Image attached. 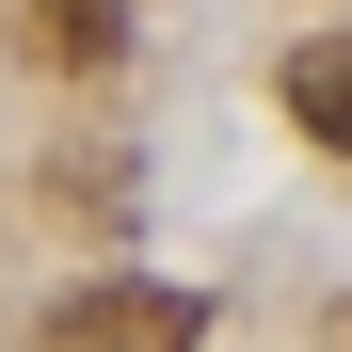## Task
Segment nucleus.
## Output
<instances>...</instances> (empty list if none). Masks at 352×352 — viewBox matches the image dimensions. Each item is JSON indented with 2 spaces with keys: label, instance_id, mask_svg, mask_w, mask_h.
<instances>
[{
  "label": "nucleus",
  "instance_id": "obj_1",
  "mask_svg": "<svg viewBox=\"0 0 352 352\" xmlns=\"http://www.w3.org/2000/svg\"><path fill=\"white\" fill-rule=\"evenodd\" d=\"M32 352H208V305H192V288H160V272H96V288L48 305Z\"/></svg>",
  "mask_w": 352,
  "mask_h": 352
},
{
  "label": "nucleus",
  "instance_id": "obj_3",
  "mask_svg": "<svg viewBox=\"0 0 352 352\" xmlns=\"http://www.w3.org/2000/svg\"><path fill=\"white\" fill-rule=\"evenodd\" d=\"M32 48H48V65H129V0H32Z\"/></svg>",
  "mask_w": 352,
  "mask_h": 352
},
{
  "label": "nucleus",
  "instance_id": "obj_2",
  "mask_svg": "<svg viewBox=\"0 0 352 352\" xmlns=\"http://www.w3.org/2000/svg\"><path fill=\"white\" fill-rule=\"evenodd\" d=\"M272 96H288V129H305V144L352 160V32H305V48L272 65Z\"/></svg>",
  "mask_w": 352,
  "mask_h": 352
}]
</instances>
